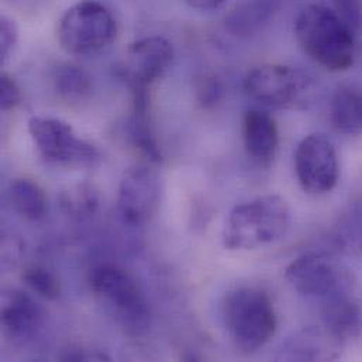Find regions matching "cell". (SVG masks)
Wrapping results in <instances>:
<instances>
[{
  "instance_id": "6da1fadb",
  "label": "cell",
  "mask_w": 362,
  "mask_h": 362,
  "mask_svg": "<svg viewBox=\"0 0 362 362\" xmlns=\"http://www.w3.org/2000/svg\"><path fill=\"white\" fill-rule=\"evenodd\" d=\"M334 8L325 4L306 6L295 20V38L300 49L330 72L347 71L357 55V37Z\"/></svg>"
},
{
  "instance_id": "7a4b0ae2",
  "label": "cell",
  "mask_w": 362,
  "mask_h": 362,
  "mask_svg": "<svg viewBox=\"0 0 362 362\" xmlns=\"http://www.w3.org/2000/svg\"><path fill=\"white\" fill-rule=\"evenodd\" d=\"M291 209L278 194H267L237 204L227 216L223 245L230 251H250L282 240L291 227Z\"/></svg>"
},
{
  "instance_id": "3957f363",
  "label": "cell",
  "mask_w": 362,
  "mask_h": 362,
  "mask_svg": "<svg viewBox=\"0 0 362 362\" xmlns=\"http://www.w3.org/2000/svg\"><path fill=\"white\" fill-rule=\"evenodd\" d=\"M221 319L228 337L244 354H254L265 347L278 327L272 299L254 286L230 291L221 303Z\"/></svg>"
},
{
  "instance_id": "277c9868",
  "label": "cell",
  "mask_w": 362,
  "mask_h": 362,
  "mask_svg": "<svg viewBox=\"0 0 362 362\" xmlns=\"http://www.w3.org/2000/svg\"><path fill=\"white\" fill-rule=\"evenodd\" d=\"M89 285L105 310L127 334L137 337L150 332L151 308L132 274L120 267L103 264L90 271Z\"/></svg>"
},
{
  "instance_id": "5b68a950",
  "label": "cell",
  "mask_w": 362,
  "mask_h": 362,
  "mask_svg": "<svg viewBox=\"0 0 362 362\" xmlns=\"http://www.w3.org/2000/svg\"><path fill=\"white\" fill-rule=\"evenodd\" d=\"M244 93L254 102L281 110H305L316 96V82L305 71L284 65L264 64L247 72Z\"/></svg>"
},
{
  "instance_id": "8992f818",
  "label": "cell",
  "mask_w": 362,
  "mask_h": 362,
  "mask_svg": "<svg viewBox=\"0 0 362 362\" xmlns=\"http://www.w3.org/2000/svg\"><path fill=\"white\" fill-rule=\"evenodd\" d=\"M119 35V24L110 8L98 0H82L71 6L58 23L61 48L78 57L93 55L109 48Z\"/></svg>"
},
{
  "instance_id": "52a82bcc",
  "label": "cell",
  "mask_w": 362,
  "mask_h": 362,
  "mask_svg": "<svg viewBox=\"0 0 362 362\" xmlns=\"http://www.w3.org/2000/svg\"><path fill=\"white\" fill-rule=\"evenodd\" d=\"M27 129L41 158L54 167L88 168L99 158V150L89 141L81 139L72 126L61 119L48 116H33Z\"/></svg>"
},
{
  "instance_id": "ba28073f",
  "label": "cell",
  "mask_w": 362,
  "mask_h": 362,
  "mask_svg": "<svg viewBox=\"0 0 362 362\" xmlns=\"http://www.w3.org/2000/svg\"><path fill=\"white\" fill-rule=\"evenodd\" d=\"M295 174L309 194H326L336 187L340 175L339 156L326 134L313 133L302 139L295 151Z\"/></svg>"
},
{
  "instance_id": "9c48e42d",
  "label": "cell",
  "mask_w": 362,
  "mask_h": 362,
  "mask_svg": "<svg viewBox=\"0 0 362 362\" xmlns=\"http://www.w3.org/2000/svg\"><path fill=\"white\" fill-rule=\"evenodd\" d=\"M173 61L174 48L167 38L160 35L143 37L127 48L120 75L132 92L150 90L167 74Z\"/></svg>"
},
{
  "instance_id": "30bf717a",
  "label": "cell",
  "mask_w": 362,
  "mask_h": 362,
  "mask_svg": "<svg viewBox=\"0 0 362 362\" xmlns=\"http://www.w3.org/2000/svg\"><path fill=\"white\" fill-rule=\"evenodd\" d=\"M285 279L302 296L327 300L347 291L344 272L326 255L309 252L293 259L285 269Z\"/></svg>"
},
{
  "instance_id": "8fae6325",
  "label": "cell",
  "mask_w": 362,
  "mask_h": 362,
  "mask_svg": "<svg viewBox=\"0 0 362 362\" xmlns=\"http://www.w3.org/2000/svg\"><path fill=\"white\" fill-rule=\"evenodd\" d=\"M161 200V182L154 170L139 164L129 168L119 185L117 206L122 218L132 226H144L156 216Z\"/></svg>"
},
{
  "instance_id": "7c38bea8",
  "label": "cell",
  "mask_w": 362,
  "mask_h": 362,
  "mask_svg": "<svg viewBox=\"0 0 362 362\" xmlns=\"http://www.w3.org/2000/svg\"><path fill=\"white\" fill-rule=\"evenodd\" d=\"M245 153L261 167H269L279 146V132L275 119L265 110L250 109L241 124Z\"/></svg>"
},
{
  "instance_id": "4fadbf2b",
  "label": "cell",
  "mask_w": 362,
  "mask_h": 362,
  "mask_svg": "<svg viewBox=\"0 0 362 362\" xmlns=\"http://www.w3.org/2000/svg\"><path fill=\"white\" fill-rule=\"evenodd\" d=\"M44 323V312L25 292L6 291L1 295V325L6 333L17 340L33 339Z\"/></svg>"
},
{
  "instance_id": "5bb4252c",
  "label": "cell",
  "mask_w": 362,
  "mask_h": 362,
  "mask_svg": "<svg viewBox=\"0 0 362 362\" xmlns=\"http://www.w3.org/2000/svg\"><path fill=\"white\" fill-rule=\"evenodd\" d=\"M322 319L326 332L340 346L362 336L361 303L347 291L325 300Z\"/></svg>"
},
{
  "instance_id": "9a60e30c",
  "label": "cell",
  "mask_w": 362,
  "mask_h": 362,
  "mask_svg": "<svg viewBox=\"0 0 362 362\" xmlns=\"http://www.w3.org/2000/svg\"><path fill=\"white\" fill-rule=\"evenodd\" d=\"M132 95L133 112L127 124L130 141L150 163L158 164L163 161V153L151 124L148 90H136Z\"/></svg>"
},
{
  "instance_id": "2e32d148",
  "label": "cell",
  "mask_w": 362,
  "mask_h": 362,
  "mask_svg": "<svg viewBox=\"0 0 362 362\" xmlns=\"http://www.w3.org/2000/svg\"><path fill=\"white\" fill-rule=\"evenodd\" d=\"M276 11L274 0H244L224 20L226 28L235 37H250L267 25Z\"/></svg>"
},
{
  "instance_id": "e0dca14e",
  "label": "cell",
  "mask_w": 362,
  "mask_h": 362,
  "mask_svg": "<svg viewBox=\"0 0 362 362\" xmlns=\"http://www.w3.org/2000/svg\"><path fill=\"white\" fill-rule=\"evenodd\" d=\"M333 127L346 136H362V88L341 86L330 106Z\"/></svg>"
},
{
  "instance_id": "ac0fdd59",
  "label": "cell",
  "mask_w": 362,
  "mask_h": 362,
  "mask_svg": "<svg viewBox=\"0 0 362 362\" xmlns=\"http://www.w3.org/2000/svg\"><path fill=\"white\" fill-rule=\"evenodd\" d=\"M7 199L14 211L27 220H40L45 214V194L38 183L31 180L18 178L11 182Z\"/></svg>"
},
{
  "instance_id": "d6986e66",
  "label": "cell",
  "mask_w": 362,
  "mask_h": 362,
  "mask_svg": "<svg viewBox=\"0 0 362 362\" xmlns=\"http://www.w3.org/2000/svg\"><path fill=\"white\" fill-rule=\"evenodd\" d=\"M59 206L65 214L75 220H86L100 206L99 189L90 182L69 186L59 194Z\"/></svg>"
},
{
  "instance_id": "ffe728a7",
  "label": "cell",
  "mask_w": 362,
  "mask_h": 362,
  "mask_svg": "<svg viewBox=\"0 0 362 362\" xmlns=\"http://www.w3.org/2000/svg\"><path fill=\"white\" fill-rule=\"evenodd\" d=\"M58 95L71 103L85 100L92 90V79L89 74L78 65L64 64L58 66L54 76Z\"/></svg>"
},
{
  "instance_id": "44dd1931",
  "label": "cell",
  "mask_w": 362,
  "mask_h": 362,
  "mask_svg": "<svg viewBox=\"0 0 362 362\" xmlns=\"http://www.w3.org/2000/svg\"><path fill=\"white\" fill-rule=\"evenodd\" d=\"M333 339L327 332L326 336H322L319 333H305L300 337H296L291 340L285 351L282 350V358H289V360H325L330 358L329 354V346L326 340ZM334 340V339H333Z\"/></svg>"
},
{
  "instance_id": "7402d4cb",
  "label": "cell",
  "mask_w": 362,
  "mask_h": 362,
  "mask_svg": "<svg viewBox=\"0 0 362 362\" xmlns=\"http://www.w3.org/2000/svg\"><path fill=\"white\" fill-rule=\"evenodd\" d=\"M21 278L33 292L47 300H57L61 296L59 281L42 265H31L25 268Z\"/></svg>"
},
{
  "instance_id": "603a6c76",
  "label": "cell",
  "mask_w": 362,
  "mask_h": 362,
  "mask_svg": "<svg viewBox=\"0 0 362 362\" xmlns=\"http://www.w3.org/2000/svg\"><path fill=\"white\" fill-rule=\"evenodd\" d=\"M18 42V28L13 18L3 14L0 20V55L1 62H6L14 52Z\"/></svg>"
},
{
  "instance_id": "cb8c5ba5",
  "label": "cell",
  "mask_w": 362,
  "mask_h": 362,
  "mask_svg": "<svg viewBox=\"0 0 362 362\" xmlns=\"http://www.w3.org/2000/svg\"><path fill=\"white\" fill-rule=\"evenodd\" d=\"M21 100V92L17 82L6 72L0 76V106L3 112L14 109Z\"/></svg>"
},
{
  "instance_id": "d4e9b609",
  "label": "cell",
  "mask_w": 362,
  "mask_h": 362,
  "mask_svg": "<svg viewBox=\"0 0 362 362\" xmlns=\"http://www.w3.org/2000/svg\"><path fill=\"white\" fill-rule=\"evenodd\" d=\"M334 10L353 27L358 28L361 23V1L360 0H333Z\"/></svg>"
},
{
  "instance_id": "484cf974",
  "label": "cell",
  "mask_w": 362,
  "mask_h": 362,
  "mask_svg": "<svg viewBox=\"0 0 362 362\" xmlns=\"http://www.w3.org/2000/svg\"><path fill=\"white\" fill-rule=\"evenodd\" d=\"M199 93H200L199 100L204 107L214 106L223 96V86L216 78H210L206 83H203Z\"/></svg>"
},
{
  "instance_id": "4316f807",
  "label": "cell",
  "mask_w": 362,
  "mask_h": 362,
  "mask_svg": "<svg viewBox=\"0 0 362 362\" xmlns=\"http://www.w3.org/2000/svg\"><path fill=\"white\" fill-rule=\"evenodd\" d=\"M182 1L196 10L211 11V10H217V8L223 7L227 0H182Z\"/></svg>"
}]
</instances>
